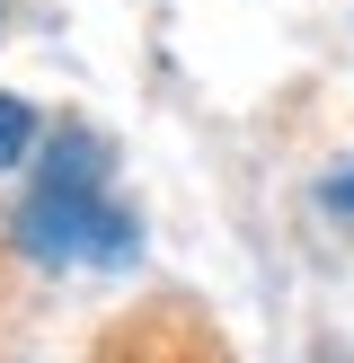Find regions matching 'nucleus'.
<instances>
[{
    "label": "nucleus",
    "instance_id": "f257e3e1",
    "mask_svg": "<svg viewBox=\"0 0 354 363\" xmlns=\"http://www.w3.org/2000/svg\"><path fill=\"white\" fill-rule=\"evenodd\" d=\"M18 248L35 266H124L133 257V213L106 195V151L98 133L62 124L53 151L35 160V195L18 204Z\"/></svg>",
    "mask_w": 354,
    "mask_h": 363
},
{
    "label": "nucleus",
    "instance_id": "7ed1b4c3",
    "mask_svg": "<svg viewBox=\"0 0 354 363\" xmlns=\"http://www.w3.org/2000/svg\"><path fill=\"white\" fill-rule=\"evenodd\" d=\"M328 204H336V213H354V169H336V177H328Z\"/></svg>",
    "mask_w": 354,
    "mask_h": 363
},
{
    "label": "nucleus",
    "instance_id": "f03ea898",
    "mask_svg": "<svg viewBox=\"0 0 354 363\" xmlns=\"http://www.w3.org/2000/svg\"><path fill=\"white\" fill-rule=\"evenodd\" d=\"M27 151H35V116H27V98L0 89V169H18Z\"/></svg>",
    "mask_w": 354,
    "mask_h": 363
}]
</instances>
